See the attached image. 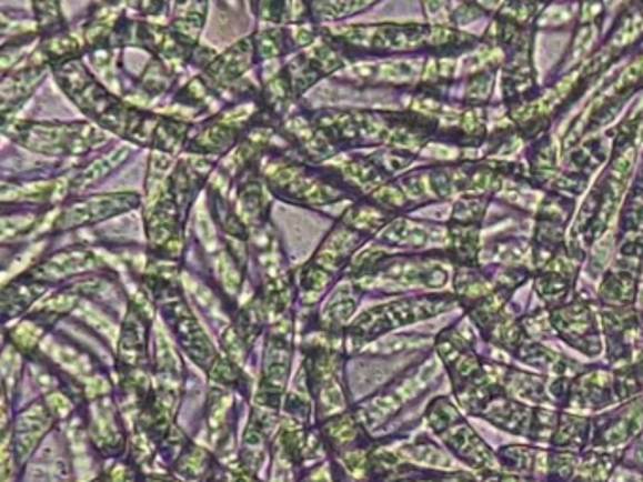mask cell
Instances as JSON below:
<instances>
[{"instance_id":"277c9868","label":"cell","mask_w":643,"mask_h":482,"mask_svg":"<svg viewBox=\"0 0 643 482\" xmlns=\"http://www.w3.org/2000/svg\"><path fill=\"white\" fill-rule=\"evenodd\" d=\"M425 70V62L419 59L408 61L359 62L345 69V78L359 86H410L419 80Z\"/></svg>"},{"instance_id":"9a60e30c","label":"cell","mask_w":643,"mask_h":482,"mask_svg":"<svg viewBox=\"0 0 643 482\" xmlns=\"http://www.w3.org/2000/svg\"><path fill=\"white\" fill-rule=\"evenodd\" d=\"M172 72L169 70V64L161 61V59H151L145 67L144 74L140 78V91L148 94V97H155L169 89L172 83Z\"/></svg>"},{"instance_id":"9c48e42d","label":"cell","mask_w":643,"mask_h":482,"mask_svg":"<svg viewBox=\"0 0 643 482\" xmlns=\"http://www.w3.org/2000/svg\"><path fill=\"white\" fill-rule=\"evenodd\" d=\"M46 70H48L46 67L27 62L23 69L13 70V74L4 76L2 87H0L4 116H8L13 108H18L16 104L23 102L37 89L38 83L44 80Z\"/></svg>"},{"instance_id":"8992f818","label":"cell","mask_w":643,"mask_h":482,"mask_svg":"<svg viewBox=\"0 0 643 482\" xmlns=\"http://www.w3.org/2000/svg\"><path fill=\"white\" fill-rule=\"evenodd\" d=\"M257 61L255 38H242L234 46H231L225 53L215 57L207 69H204V80L213 87H231L237 83L242 76L250 70L251 64Z\"/></svg>"},{"instance_id":"e0dca14e","label":"cell","mask_w":643,"mask_h":482,"mask_svg":"<svg viewBox=\"0 0 643 482\" xmlns=\"http://www.w3.org/2000/svg\"><path fill=\"white\" fill-rule=\"evenodd\" d=\"M423 8L431 26H450L453 12L448 0H423Z\"/></svg>"},{"instance_id":"7a4b0ae2","label":"cell","mask_w":643,"mask_h":482,"mask_svg":"<svg viewBox=\"0 0 643 482\" xmlns=\"http://www.w3.org/2000/svg\"><path fill=\"white\" fill-rule=\"evenodd\" d=\"M56 76L64 93L94 123L140 145H153L161 118L142 112L140 108H131V104H123L121 99L100 86L93 76H89L80 59L57 67Z\"/></svg>"},{"instance_id":"5b68a950","label":"cell","mask_w":643,"mask_h":482,"mask_svg":"<svg viewBox=\"0 0 643 482\" xmlns=\"http://www.w3.org/2000/svg\"><path fill=\"white\" fill-rule=\"evenodd\" d=\"M140 204L137 194H102L91 199L76 200L57 221V229H74L80 224L94 223L100 219L123 213Z\"/></svg>"},{"instance_id":"ac0fdd59","label":"cell","mask_w":643,"mask_h":482,"mask_svg":"<svg viewBox=\"0 0 643 482\" xmlns=\"http://www.w3.org/2000/svg\"><path fill=\"white\" fill-rule=\"evenodd\" d=\"M100 4H112V7H115V2H118V0H99Z\"/></svg>"},{"instance_id":"3957f363","label":"cell","mask_w":643,"mask_h":482,"mask_svg":"<svg viewBox=\"0 0 643 482\" xmlns=\"http://www.w3.org/2000/svg\"><path fill=\"white\" fill-rule=\"evenodd\" d=\"M2 130L21 148L44 155H83L107 142V134L91 123H44L7 119Z\"/></svg>"},{"instance_id":"5bb4252c","label":"cell","mask_w":643,"mask_h":482,"mask_svg":"<svg viewBox=\"0 0 643 482\" xmlns=\"http://www.w3.org/2000/svg\"><path fill=\"white\" fill-rule=\"evenodd\" d=\"M634 292H636L634 275L619 270V272L607 273L600 294L607 303H631L634 300Z\"/></svg>"},{"instance_id":"7c38bea8","label":"cell","mask_w":643,"mask_h":482,"mask_svg":"<svg viewBox=\"0 0 643 482\" xmlns=\"http://www.w3.org/2000/svg\"><path fill=\"white\" fill-rule=\"evenodd\" d=\"M378 0H310L312 21H340L363 12Z\"/></svg>"},{"instance_id":"6da1fadb","label":"cell","mask_w":643,"mask_h":482,"mask_svg":"<svg viewBox=\"0 0 643 482\" xmlns=\"http://www.w3.org/2000/svg\"><path fill=\"white\" fill-rule=\"evenodd\" d=\"M326 37L344 51L369 56H396L410 51L429 50L434 56L456 57L470 51L478 38L450 26H351L325 29Z\"/></svg>"},{"instance_id":"30bf717a","label":"cell","mask_w":643,"mask_h":482,"mask_svg":"<svg viewBox=\"0 0 643 482\" xmlns=\"http://www.w3.org/2000/svg\"><path fill=\"white\" fill-rule=\"evenodd\" d=\"M253 38H255L257 61H275L297 48L291 29L283 27H264L253 32Z\"/></svg>"},{"instance_id":"52a82bcc","label":"cell","mask_w":643,"mask_h":482,"mask_svg":"<svg viewBox=\"0 0 643 482\" xmlns=\"http://www.w3.org/2000/svg\"><path fill=\"white\" fill-rule=\"evenodd\" d=\"M255 13L270 26L312 23L310 0H255Z\"/></svg>"},{"instance_id":"8fae6325","label":"cell","mask_w":643,"mask_h":482,"mask_svg":"<svg viewBox=\"0 0 643 482\" xmlns=\"http://www.w3.org/2000/svg\"><path fill=\"white\" fill-rule=\"evenodd\" d=\"M129 155H131V149L123 145V148L113 149L108 155L97 157L94 161L89 162L88 167L80 168L76 172L74 180L70 181V185L74 187V189L93 185L112 170L121 167Z\"/></svg>"},{"instance_id":"2e32d148","label":"cell","mask_w":643,"mask_h":482,"mask_svg":"<svg viewBox=\"0 0 643 482\" xmlns=\"http://www.w3.org/2000/svg\"><path fill=\"white\" fill-rule=\"evenodd\" d=\"M577 8H580L577 2H556V4H551L545 12L540 13V19L534 23V27L550 31V29L569 26L570 19L577 16L575 13Z\"/></svg>"},{"instance_id":"4fadbf2b","label":"cell","mask_w":643,"mask_h":482,"mask_svg":"<svg viewBox=\"0 0 643 482\" xmlns=\"http://www.w3.org/2000/svg\"><path fill=\"white\" fill-rule=\"evenodd\" d=\"M621 230L626 235L623 241L643 243V172L640 173V180L634 183L626 199L625 210L621 217Z\"/></svg>"},{"instance_id":"ba28073f","label":"cell","mask_w":643,"mask_h":482,"mask_svg":"<svg viewBox=\"0 0 643 482\" xmlns=\"http://www.w3.org/2000/svg\"><path fill=\"white\" fill-rule=\"evenodd\" d=\"M207 16L208 0H174V16L170 29L188 46L197 48Z\"/></svg>"}]
</instances>
